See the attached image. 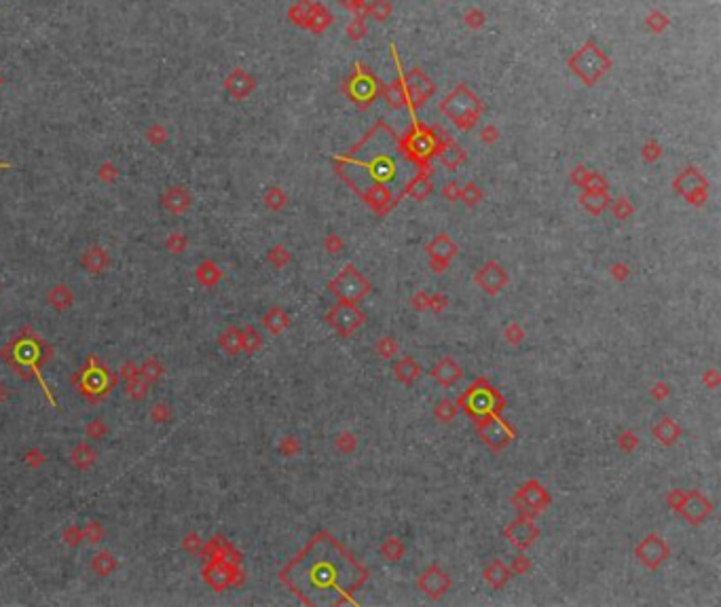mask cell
Masks as SVG:
<instances>
[{"label":"cell","mask_w":721,"mask_h":607,"mask_svg":"<svg viewBox=\"0 0 721 607\" xmlns=\"http://www.w3.org/2000/svg\"><path fill=\"white\" fill-rule=\"evenodd\" d=\"M683 498H685V493H683V491H673V493L669 496V504H671V508H675L677 512H679V506H681V502H683Z\"/></svg>","instance_id":"obj_24"},{"label":"cell","mask_w":721,"mask_h":607,"mask_svg":"<svg viewBox=\"0 0 721 607\" xmlns=\"http://www.w3.org/2000/svg\"><path fill=\"white\" fill-rule=\"evenodd\" d=\"M419 588L427 595V597H442L449 588H451V577L440 571L438 565L427 567L421 577H419Z\"/></svg>","instance_id":"obj_10"},{"label":"cell","mask_w":721,"mask_h":607,"mask_svg":"<svg viewBox=\"0 0 721 607\" xmlns=\"http://www.w3.org/2000/svg\"><path fill=\"white\" fill-rule=\"evenodd\" d=\"M514 504L521 508L523 512L537 514V512L546 510V506L550 504V498H548L546 489L539 482L529 480L527 484H523L521 489H518V493L514 498Z\"/></svg>","instance_id":"obj_7"},{"label":"cell","mask_w":721,"mask_h":607,"mask_svg":"<svg viewBox=\"0 0 721 607\" xmlns=\"http://www.w3.org/2000/svg\"><path fill=\"white\" fill-rule=\"evenodd\" d=\"M271 315L275 317V322H267V324H269V326L273 328V332H279V330H281V328H283V326L288 324V317H286V315H283L281 311H277V309H275V311H273Z\"/></svg>","instance_id":"obj_23"},{"label":"cell","mask_w":721,"mask_h":607,"mask_svg":"<svg viewBox=\"0 0 721 607\" xmlns=\"http://www.w3.org/2000/svg\"><path fill=\"white\" fill-rule=\"evenodd\" d=\"M461 404H464V411L468 415H472L474 419H482L486 415H495L502 409L504 400L491 385L478 381L461 396Z\"/></svg>","instance_id":"obj_2"},{"label":"cell","mask_w":721,"mask_h":607,"mask_svg":"<svg viewBox=\"0 0 721 607\" xmlns=\"http://www.w3.org/2000/svg\"><path fill=\"white\" fill-rule=\"evenodd\" d=\"M381 555H383L387 561H400L402 555H405V544H402L400 540H396V537H389V540L381 546Z\"/></svg>","instance_id":"obj_17"},{"label":"cell","mask_w":721,"mask_h":607,"mask_svg":"<svg viewBox=\"0 0 721 607\" xmlns=\"http://www.w3.org/2000/svg\"><path fill=\"white\" fill-rule=\"evenodd\" d=\"M431 377H434L438 383H442L444 387H451L455 385L461 377H464V370H461V366L451 360V358H444L440 360L434 368H431Z\"/></svg>","instance_id":"obj_13"},{"label":"cell","mask_w":721,"mask_h":607,"mask_svg":"<svg viewBox=\"0 0 721 607\" xmlns=\"http://www.w3.org/2000/svg\"><path fill=\"white\" fill-rule=\"evenodd\" d=\"M537 535H539V531H537L535 523L531 518H527V516L516 518L514 523L506 529V537L510 540L512 546L518 548V551H525V548H529L537 540Z\"/></svg>","instance_id":"obj_9"},{"label":"cell","mask_w":721,"mask_h":607,"mask_svg":"<svg viewBox=\"0 0 721 607\" xmlns=\"http://www.w3.org/2000/svg\"><path fill=\"white\" fill-rule=\"evenodd\" d=\"M717 379H719V377H717V372H715V370H709V372L704 374V383H709L711 387H715V385H717Z\"/></svg>","instance_id":"obj_29"},{"label":"cell","mask_w":721,"mask_h":607,"mask_svg":"<svg viewBox=\"0 0 721 607\" xmlns=\"http://www.w3.org/2000/svg\"><path fill=\"white\" fill-rule=\"evenodd\" d=\"M326 320L341 337H349L364 324V313L354 303H338L330 309Z\"/></svg>","instance_id":"obj_4"},{"label":"cell","mask_w":721,"mask_h":607,"mask_svg":"<svg viewBox=\"0 0 721 607\" xmlns=\"http://www.w3.org/2000/svg\"><path fill=\"white\" fill-rule=\"evenodd\" d=\"M427 305H429V299H427L423 292H419V295L413 299V307H415V309H419V311H421V309H425Z\"/></svg>","instance_id":"obj_27"},{"label":"cell","mask_w":721,"mask_h":607,"mask_svg":"<svg viewBox=\"0 0 721 607\" xmlns=\"http://www.w3.org/2000/svg\"><path fill=\"white\" fill-rule=\"evenodd\" d=\"M427 307H431V309L440 311V309H444V307H446V299H444V297H434V299H429V305H427Z\"/></svg>","instance_id":"obj_28"},{"label":"cell","mask_w":721,"mask_h":607,"mask_svg":"<svg viewBox=\"0 0 721 607\" xmlns=\"http://www.w3.org/2000/svg\"><path fill=\"white\" fill-rule=\"evenodd\" d=\"M484 580L488 584H493L495 588H502L510 580V569L502 561H493L491 565L484 569Z\"/></svg>","instance_id":"obj_16"},{"label":"cell","mask_w":721,"mask_h":607,"mask_svg":"<svg viewBox=\"0 0 721 607\" xmlns=\"http://www.w3.org/2000/svg\"><path fill=\"white\" fill-rule=\"evenodd\" d=\"M512 569H514L516 573H525V571L529 569V561H527V557H516V559H514Z\"/></svg>","instance_id":"obj_25"},{"label":"cell","mask_w":721,"mask_h":607,"mask_svg":"<svg viewBox=\"0 0 721 607\" xmlns=\"http://www.w3.org/2000/svg\"><path fill=\"white\" fill-rule=\"evenodd\" d=\"M377 352H379L381 358H391V356H396V352H398V345H396V341H394L391 337H385V339L379 341Z\"/></svg>","instance_id":"obj_19"},{"label":"cell","mask_w":721,"mask_h":607,"mask_svg":"<svg viewBox=\"0 0 721 607\" xmlns=\"http://www.w3.org/2000/svg\"><path fill=\"white\" fill-rule=\"evenodd\" d=\"M427 252H429V256H431V269H434L436 273H442L444 267H446V263L455 256L457 248H455V244H453L446 235H440L436 242L429 244Z\"/></svg>","instance_id":"obj_12"},{"label":"cell","mask_w":721,"mask_h":607,"mask_svg":"<svg viewBox=\"0 0 721 607\" xmlns=\"http://www.w3.org/2000/svg\"><path fill=\"white\" fill-rule=\"evenodd\" d=\"M626 275H628V271H626L624 265H616V267H614V277H616V279H626Z\"/></svg>","instance_id":"obj_30"},{"label":"cell","mask_w":721,"mask_h":607,"mask_svg":"<svg viewBox=\"0 0 721 607\" xmlns=\"http://www.w3.org/2000/svg\"><path fill=\"white\" fill-rule=\"evenodd\" d=\"M394 372H396V379H398V381L411 385V383L419 377L421 368H419V364H417L415 360L405 358V360H400V362L394 366Z\"/></svg>","instance_id":"obj_15"},{"label":"cell","mask_w":721,"mask_h":607,"mask_svg":"<svg viewBox=\"0 0 721 607\" xmlns=\"http://www.w3.org/2000/svg\"><path fill=\"white\" fill-rule=\"evenodd\" d=\"M652 396H656V398H667V396H669V387H667L665 383H656V385L652 387Z\"/></svg>","instance_id":"obj_26"},{"label":"cell","mask_w":721,"mask_h":607,"mask_svg":"<svg viewBox=\"0 0 721 607\" xmlns=\"http://www.w3.org/2000/svg\"><path fill=\"white\" fill-rule=\"evenodd\" d=\"M652 434H654V436H656L662 445L671 447V445H675L677 438L681 436V429H679V425H677L673 419H660V421L654 425Z\"/></svg>","instance_id":"obj_14"},{"label":"cell","mask_w":721,"mask_h":607,"mask_svg":"<svg viewBox=\"0 0 721 607\" xmlns=\"http://www.w3.org/2000/svg\"><path fill=\"white\" fill-rule=\"evenodd\" d=\"M370 290L368 279H364L354 267H345V271H341V275L330 281V292H334L341 303H356L362 297H366Z\"/></svg>","instance_id":"obj_3"},{"label":"cell","mask_w":721,"mask_h":607,"mask_svg":"<svg viewBox=\"0 0 721 607\" xmlns=\"http://www.w3.org/2000/svg\"><path fill=\"white\" fill-rule=\"evenodd\" d=\"M436 417L442 421V423H449L455 415H457V407H455V404L451 402V400H442L440 404H438V407H436Z\"/></svg>","instance_id":"obj_18"},{"label":"cell","mask_w":721,"mask_h":607,"mask_svg":"<svg viewBox=\"0 0 721 607\" xmlns=\"http://www.w3.org/2000/svg\"><path fill=\"white\" fill-rule=\"evenodd\" d=\"M679 512L683 514V518L691 525H700L704 518H709V514L713 512L711 502L700 493V491H691V493H685Z\"/></svg>","instance_id":"obj_8"},{"label":"cell","mask_w":721,"mask_h":607,"mask_svg":"<svg viewBox=\"0 0 721 607\" xmlns=\"http://www.w3.org/2000/svg\"><path fill=\"white\" fill-rule=\"evenodd\" d=\"M478 436L482 438L484 445L499 451V449H504L512 440L514 429L506 421H502L497 415H486L478 423Z\"/></svg>","instance_id":"obj_5"},{"label":"cell","mask_w":721,"mask_h":607,"mask_svg":"<svg viewBox=\"0 0 721 607\" xmlns=\"http://www.w3.org/2000/svg\"><path fill=\"white\" fill-rule=\"evenodd\" d=\"M279 577L309 605H322L324 595H330V603L336 605L352 601V593L360 588L368 571L336 540L322 535L315 537Z\"/></svg>","instance_id":"obj_1"},{"label":"cell","mask_w":721,"mask_h":607,"mask_svg":"<svg viewBox=\"0 0 721 607\" xmlns=\"http://www.w3.org/2000/svg\"><path fill=\"white\" fill-rule=\"evenodd\" d=\"M506 339H508L510 343H521V341H523V330L518 328V324H510V326L506 328Z\"/></svg>","instance_id":"obj_22"},{"label":"cell","mask_w":721,"mask_h":607,"mask_svg":"<svg viewBox=\"0 0 721 607\" xmlns=\"http://www.w3.org/2000/svg\"><path fill=\"white\" fill-rule=\"evenodd\" d=\"M669 553H671V551H669L667 542L662 540L660 535H656V533L647 535L637 548H634V555H637V559H639L647 569H658L662 563L667 561Z\"/></svg>","instance_id":"obj_6"},{"label":"cell","mask_w":721,"mask_h":607,"mask_svg":"<svg viewBox=\"0 0 721 607\" xmlns=\"http://www.w3.org/2000/svg\"><path fill=\"white\" fill-rule=\"evenodd\" d=\"M336 447H338L341 451L347 453V451H352V449L356 447V438L352 436V434H343V436L336 440Z\"/></svg>","instance_id":"obj_21"},{"label":"cell","mask_w":721,"mask_h":607,"mask_svg":"<svg viewBox=\"0 0 721 607\" xmlns=\"http://www.w3.org/2000/svg\"><path fill=\"white\" fill-rule=\"evenodd\" d=\"M618 445H620V449H624V451H632L634 447L639 445V438L634 436L632 432H624V434H620Z\"/></svg>","instance_id":"obj_20"},{"label":"cell","mask_w":721,"mask_h":607,"mask_svg":"<svg viewBox=\"0 0 721 607\" xmlns=\"http://www.w3.org/2000/svg\"><path fill=\"white\" fill-rule=\"evenodd\" d=\"M476 284L482 288L486 295H497L502 288L508 284V273L497 263H486L476 273Z\"/></svg>","instance_id":"obj_11"}]
</instances>
